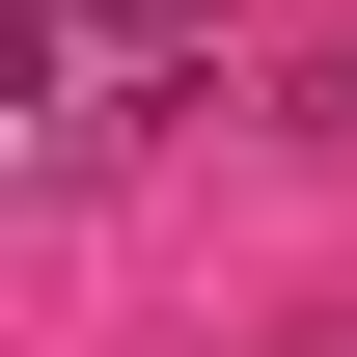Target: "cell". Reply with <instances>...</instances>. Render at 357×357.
Instances as JSON below:
<instances>
[{
  "label": "cell",
  "mask_w": 357,
  "mask_h": 357,
  "mask_svg": "<svg viewBox=\"0 0 357 357\" xmlns=\"http://www.w3.org/2000/svg\"><path fill=\"white\" fill-rule=\"evenodd\" d=\"M192 28H220V0H0V110H55V83H165Z\"/></svg>",
  "instance_id": "1"
}]
</instances>
